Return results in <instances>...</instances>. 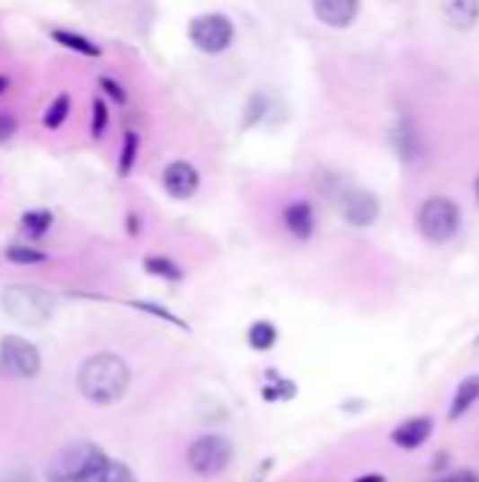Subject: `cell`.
Listing matches in <instances>:
<instances>
[{
	"instance_id": "obj_22",
	"label": "cell",
	"mask_w": 479,
	"mask_h": 482,
	"mask_svg": "<svg viewBox=\"0 0 479 482\" xmlns=\"http://www.w3.org/2000/svg\"><path fill=\"white\" fill-rule=\"evenodd\" d=\"M4 257H6L9 263H14V265H40V263H46V260H49L46 251L31 248V245H20V243L6 245Z\"/></svg>"
},
{
	"instance_id": "obj_17",
	"label": "cell",
	"mask_w": 479,
	"mask_h": 482,
	"mask_svg": "<svg viewBox=\"0 0 479 482\" xmlns=\"http://www.w3.org/2000/svg\"><path fill=\"white\" fill-rule=\"evenodd\" d=\"M245 339H248V347H252L254 353H268V350H274V344L279 342V327L268 319H257V322H252V327H248Z\"/></svg>"
},
{
	"instance_id": "obj_16",
	"label": "cell",
	"mask_w": 479,
	"mask_h": 482,
	"mask_svg": "<svg viewBox=\"0 0 479 482\" xmlns=\"http://www.w3.org/2000/svg\"><path fill=\"white\" fill-rule=\"evenodd\" d=\"M49 34H51V40H54L57 46L68 49V51H74V54H82V57H102V49L93 43V40L82 37V34H76V31H71V29H51Z\"/></svg>"
},
{
	"instance_id": "obj_18",
	"label": "cell",
	"mask_w": 479,
	"mask_h": 482,
	"mask_svg": "<svg viewBox=\"0 0 479 482\" xmlns=\"http://www.w3.org/2000/svg\"><path fill=\"white\" fill-rule=\"evenodd\" d=\"M51 226H54L51 209H29V212L20 215V228H23V235L31 240L46 237L51 232Z\"/></svg>"
},
{
	"instance_id": "obj_14",
	"label": "cell",
	"mask_w": 479,
	"mask_h": 482,
	"mask_svg": "<svg viewBox=\"0 0 479 482\" xmlns=\"http://www.w3.org/2000/svg\"><path fill=\"white\" fill-rule=\"evenodd\" d=\"M479 401V375H468L454 389V397H451V406H448V421H460L471 412V406H476Z\"/></svg>"
},
{
	"instance_id": "obj_8",
	"label": "cell",
	"mask_w": 479,
	"mask_h": 482,
	"mask_svg": "<svg viewBox=\"0 0 479 482\" xmlns=\"http://www.w3.org/2000/svg\"><path fill=\"white\" fill-rule=\"evenodd\" d=\"M339 212L352 228H369L381 215V201L375 192L361 186H344L339 192Z\"/></svg>"
},
{
	"instance_id": "obj_19",
	"label": "cell",
	"mask_w": 479,
	"mask_h": 482,
	"mask_svg": "<svg viewBox=\"0 0 479 482\" xmlns=\"http://www.w3.org/2000/svg\"><path fill=\"white\" fill-rule=\"evenodd\" d=\"M144 271L150 277H158L164 282H183V268L173 260V257H164V254H150L144 257Z\"/></svg>"
},
{
	"instance_id": "obj_26",
	"label": "cell",
	"mask_w": 479,
	"mask_h": 482,
	"mask_svg": "<svg viewBox=\"0 0 479 482\" xmlns=\"http://www.w3.org/2000/svg\"><path fill=\"white\" fill-rule=\"evenodd\" d=\"M265 111H268V99H265L262 94H257V96L248 99V108H245V128H254V124L265 116Z\"/></svg>"
},
{
	"instance_id": "obj_36",
	"label": "cell",
	"mask_w": 479,
	"mask_h": 482,
	"mask_svg": "<svg viewBox=\"0 0 479 482\" xmlns=\"http://www.w3.org/2000/svg\"><path fill=\"white\" fill-rule=\"evenodd\" d=\"M476 344H479V336H476Z\"/></svg>"
},
{
	"instance_id": "obj_20",
	"label": "cell",
	"mask_w": 479,
	"mask_h": 482,
	"mask_svg": "<svg viewBox=\"0 0 479 482\" xmlns=\"http://www.w3.org/2000/svg\"><path fill=\"white\" fill-rule=\"evenodd\" d=\"M138 147H141V138L136 130H128L121 138V153H119V166H116V173L119 178H130L133 170H136V164H138Z\"/></svg>"
},
{
	"instance_id": "obj_34",
	"label": "cell",
	"mask_w": 479,
	"mask_h": 482,
	"mask_svg": "<svg viewBox=\"0 0 479 482\" xmlns=\"http://www.w3.org/2000/svg\"><path fill=\"white\" fill-rule=\"evenodd\" d=\"M9 91V76L6 74H0V96H4Z\"/></svg>"
},
{
	"instance_id": "obj_11",
	"label": "cell",
	"mask_w": 479,
	"mask_h": 482,
	"mask_svg": "<svg viewBox=\"0 0 479 482\" xmlns=\"http://www.w3.org/2000/svg\"><path fill=\"white\" fill-rule=\"evenodd\" d=\"M314 17L327 29H350L361 14V0H310Z\"/></svg>"
},
{
	"instance_id": "obj_15",
	"label": "cell",
	"mask_w": 479,
	"mask_h": 482,
	"mask_svg": "<svg viewBox=\"0 0 479 482\" xmlns=\"http://www.w3.org/2000/svg\"><path fill=\"white\" fill-rule=\"evenodd\" d=\"M443 14L457 29H474L479 23V0H443Z\"/></svg>"
},
{
	"instance_id": "obj_21",
	"label": "cell",
	"mask_w": 479,
	"mask_h": 482,
	"mask_svg": "<svg viewBox=\"0 0 479 482\" xmlns=\"http://www.w3.org/2000/svg\"><path fill=\"white\" fill-rule=\"evenodd\" d=\"M71 116V96L68 94H59L51 104H49V111L43 113V128L46 130H59L62 124L68 121Z\"/></svg>"
},
{
	"instance_id": "obj_28",
	"label": "cell",
	"mask_w": 479,
	"mask_h": 482,
	"mask_svg": "<svg viewBox=\"0 0 479 482\" xmlns=\"http://www.w3.org/2000/svg\"><path fill=\"white\" fill-rule=\"evenodd\" d=\"M108 482H138V477L133 474L130 466L119 463V460H113L111 463V474H108Z\"/></svg>"
},
{
	"instance_id": "obj_2",
	"label": "cell",
	"mask_w": 479,
	"mask_h": 482,
	"mask_svg": "<svg viewBox=\"0 0 479 482\" xmlns=\"http://www.w3.org/2000/svg\"><path fill=\"white\" fill-rule=\"evenodd\" d=\"M113 457L105 449H99L91 440H76V443L59 449L46 471L49 482H108Z\"/></svg>"
},
{
	"instance_id": "obj_6",
	"label": "cell",
	"mask_w": 479,
	"mask_h": 482,
	"mask_svg": "<svg viewBox=\"0 0 479 482\" xmlns=\"http://www.w3.org/2000/svg\"><path fill=\"white\" fill-rule=\"evenodd\" d=\"M235 463V443L226 434L206 432L186 449V466L200 477H217Z\"/></svg>"
},
{
	"instance_id": "obj_29",
	"label": "cell",
	"mask_w": 479,
	"mask_h": 482,
	"mask_svg": "<svg viewBox=\"0 0 479 482\" xmlns=\"http://www.w3.org/2000/svg\"><path fill=\"white\" fill-rule=\"evenodd\" d=\"M17 133V119L9 111H0V144H6Z\"/></svg>"
},
{
	"instance_id": "obj_1",
	"label": "cell",
	"mask_w": 479,
	"mask_h": 482,
	"mask_svg": "<svg viewBox=\"0 0 479 482\" xmlns=\"http://www.w3.org/2000/svg\"><path fill=\"white\" fill-rule=\"evenodd\" d=\"M76 387L82 397L96 406L116 404L130 387V367L116 353H96L79 367Z\"/></svg>"
},
{
	"instance_id": "obj_23",
	"label": "cell",
	"mask_w": 479,
	"mask_h": 482,
	"mask_svg": "<svg viewBox=\"0 0 479 482\" xmlns=\"http://www.w3.org/2000/svg\"><path fill=\"white\" fill-rule=\"evenodd\" d=\"M108 124H111V108H108L105 96H93V104H91V136L102 138L108 133Z\"/></svg>"
},
{
	"instance_id": "obj_3",
	"label": "cell",
	"mask_w": 479,
	"mask_h": 482,
	"mask_svg": "<svg viewBox=\"0 0 479 482\" xmlns=\"http://www.w3.org/2000/svg\"><path fill=\"white\" fill-rule=\"evenodd\" d=\"M414 226L426 243L446 245L451 243L463 228V209L448 195H429L421 201L418 212H414Z\"/></svg>"
},
{
	"instance_id": "obj_7",
	"label": "cell",
	"mask_w": 479,
	"mask_h": 482,
	"mask_svg": "<svg viewBox=\"0 0 479 482\" xmlns=\"http://www.w3.org/2000/svg\"><path fill=\"white\" fill-rule=\"evenodd\" d=\"M43 367L40 350L23 336H4L0 339V379L29 381Z\"/></svg>"
},
{
	"instance_id": "obj_24",
	"label": "cell",
	"mask_w": 479,
	"mask_h": 482,
	"mask_svg": "<svg viewBox=\"0 0 479 482\" xmlns=\"http://www.w3.org/2000/svg\"><path fill=\"white\" fill-rule=\"evenodd\" d=\"M136 310H144V313H150V317H155V319H164V322H170V325H175V327H183V330H190V325H186L183 319H178L173 310H166V308H161V305H155V302H130Z\"/></svg>"
},
{
	"instance_id": "obj_30",
	"label": "cell",
	"mask_w": 479,
	"mask_h": 482,
	"mask_svg": "<svg viewBox=\"0 0 479 482\" xmlns=\"http://www.w3.org/2000/svg\"><path fill=\"white\" fill-rule=\"evenodd\" d=\"M124 223H128V235H130V237H138V235H141V218H138L136 212H130Z\"/></svg>"
},
{
	"instance_id": "obj_33",
	"label": "cell",
	"mask_w": 479,
	"mask_h": 482,
	"mask_svg": "<svg viewBox=\"0 0 479 482\" xmlns=\"http://www.w3.org/2000/svg\"><path fill=\"white\" fill-rule=\"evenodd\" d=\"M352 482H386V477L384 474H361V477H356Z\"/></svg>"
},
{
	"instance_id": "obj_25",
	"label": "cell",
	"mask_w": 479,
	"mask_h": 482,
	"mask_svg": "<svg viewBox=\"0 0 479 482\" xmlns=\"http://www.w3.org/2000/svg\"><path fill=\"white\" fill-rule=\"evenodd\" d=\"M297 395V384L288 381V379H277L274 387H265L262 389V397L271 404V401H290V397Z\"/></svg>"
},
{
	"instance_id": "obj_31",
	"label": "cell",
	"mask_w": 479,
	"mask_h": 482,
	"mask_svg": "<svg viewBox=\"0 0 479 482\" xmlns=\"http://www.w3.org/2000/svg\"><path fill=\"white\" fill-rule=\"evenodd\" d=\"M0 482H34V477L29 471H9Z\"/></svg>"
},
{
	"instance_id": "obj_12",
	"label": "cell",
	"mask_w": 479,
	"mask_h": 482,
	"mask_svg": "<svg viewBox=\"0 0 479 482\" xmlns=\"http://www.w3.org/2000/svg\"><path fill=\"white\" fill-rule=\"evenodd\" d=\"M431 434H434L431 417L429 415H414V417H406V421H401L398 426H395L389 440L404 451H414V449L426 446Z\"/></svg>"
},
{
	"instance_id": "obj_32",
	"label": "cell",
	"mask_w": 479,
	"mask_h": 482,
	"mask_svg": "<svg viewBox=\"0 0 479 482\" xmlns=\"http://www.w3.org/2000/svg\"><path fill=\"white\" fill-rule=\"evenodd\" d=\"M448 482H479V477L474 471H454L448 477Z\"/></svg>"
},
{
	"instance_id": "obj_13",
	"label": "cell",
	"mask_w": 479,
	"mask_h": 482,
	"mask_svg": "<svg viewBox=\"0 0 479 482\" xmlns=\"http://www.w3.org/2000/svg\"><path fill=\"white\" fill-rule=\"evenodd\" d=\"M392 144H395V150H398V156L409 164H414L421 156H423V136L414 130V124L412 121H398L395 124V130H392Z\"/></svg>"
},
{
	"instance_id": "obj_9",
	"label": "cell",
	"mask_w": 479,
	"mask_h": 482,
	"mask_svg": "<svg viewBox=\"0 0 479 482\" xmlns=\"http://www.w3.org/2000/svg\"><path fill=\"white\" fill-rule=\"evenodd\" d=\"M200 170L186 158L170 161L161 173V186L173 201H192L200 190Z\"/></svg>"
},
{
	"instance_id": "obj_10",
	"label": "cell",
	"mask_w": 479,
	"mask_h": 482,
	"mask_svg": "<svg viewBox=\"0 0 479 482\" xmlns=\"http://www.w3.org/2000/svg\"><path fill=\"white\" fill-rule=\"evenodd\" d=\"M282 228L294 237L297 243H307L316 237L319 218H316V206L307 198H294L282 206Z\"/></svg>"
},
{
	"instance_id": "obj_35",
	"label": "cell",
	"mask_w": 479,
	"mask_h": 482,
	"mask_svg": "<svg viewBox=\"0 0 479 482\" xmlns=\"http://www.w3.org/2000/svg\"><path fill=\"white\" fill-rule=\"evenodd\" d=\"M474 198H476V206H479V175L474 178Z\"/></svg>"
},
{
	"instance_id": "obj_4",
	"label": "cell",
	"mask_w": 479,
	"mask_h": 482,
	"mask_svg": "<svg viewBox=\"0 0 479 482\" xmlns=\"http://www.w3.org/2000/svg\"><path fill=\"white\" fill-rule=\"evenodd\" d=\"M0 308L4 313L23 327H40L51 319L54 313V297L43 288L31 285H9L0 293Z\"/></svg>"
},
{
	"instance_id": "obj_27",
	"label": "cell",
	"mask_w": 479,
	"mask_h": 482,
	"mask_svg": "<svg viewBox=\"0 0 479 482\" xmlns=\"http://www.w3.org/2000/svg\"><path fill=\"white\" fill-rule=\"evenodd\" d=\"M99 88L105 91V96L113 99L116 104H128V91H124V85L116 82L113 76H99Z\"/></svg>"
},
{
	"instance_id": "obj_5",
	"label": "cell",
	"mask_w": 479,
	"mask_h": 482,
	"mask_svg": "<svg viewBox=\"0 0 479 482\" xmlns=\"http://www.w3.org/2000/svg\"><path fill=\"white\" fill-rule=\"evenodd\" d=\"M186 37H190V43L200 54L217 57V54H226L228 49L235 46L237 29H235V20L228 14L203 12V14L190 20V26H186Z\"/></svg>"
}]
</instances>
